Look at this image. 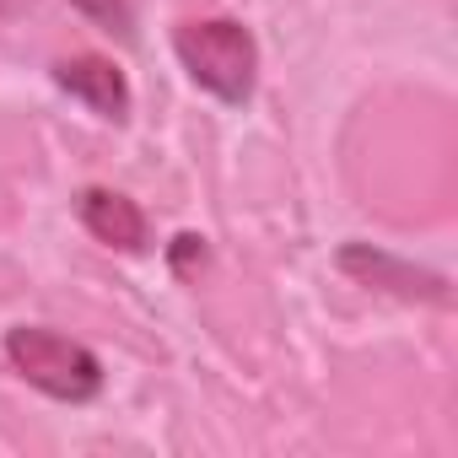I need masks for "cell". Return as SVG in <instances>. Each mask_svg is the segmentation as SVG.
Segmentation results:
<instances>
[{"label": "cell", "mask_w": 458, "mask_h": 458, "mask_svg": "<svg viewBox=\"0 0 458 458\" xmlns=\"http://www.w3.org/2000/svg\"><path fill=\"white\" fill-rule=\"evenodd\" d=\"M173 60L221 108H249L259 92V38L238 17H183L173 28Z\"/></svg>", "instance_id": "cell-1"}, {"label": "cell", "mask_w": 458, "mask_h": 458, "mask_svg": "<svg viewBox=\"0 0 458 458\" xmlns=\"http://www.w3.org/2000/svg\"><path fill=\"white\" fill-rule=\"evenodd\" d=\"M0 356L28 388H38L55 404H92L108 383L98 351L49 324H12L6 340H0Z\"/></svg>", "instance_id": "cell-2"}, {"label": "cell", "mask_w": 458, "mask_h": 458, "mask_svg": "<svg viewBox=\"0 0 458 458\" xmlns=\"http://www.w3.org/2000/svg\"><path fill=\"white\" fill-rule=\"evenodd\" d=\"M335 270L361 286V292H377V297H394V302H410V308H453V281L431 265H415L383 243H340L335 249Z\"/></svg>", "instance_id": "cell-3"}, {"label": "cell", "mask_w": 458, "mask_h": 458, "mask_svg": "<svg viewBox=\"0 0 458 458\" xmlns=\"http://www.w3.org/2000/svg\"><path fill=\"white\" fill-rule=\"evenodd\" d=\"M55 87L65 98H76L87 114H98L103 124H124L135 114V92H130V76L108 60V55H65L49 65Z\"/></svg>", "instance_id": "cell-4"}, {"label": "cell", "mask_w": 458, "mask_h": 458, "mask_svg": "<svg viewBox=\"0 0 458 458\" xmlns=\"http://www.w3.org/2000/svg\"><path fill=\"white\" fill-rule=\"evenodd\" d=\"M76 221L87 226V238L114 249V254H151V216L108 183H87L76 194Z\"/></svg>", "instance_id": "cell-5"}, {"label": "cell", "mask_w": 458, "mask_h": 458, "mask_svg": "<svg viewBox=\"0 0 458 458\" xmlns=\"http://www.w3.org/2000/svg\"><path fill=\"white\" fill-rule=\"evenodd\" d=\"M205 265H210V238H205V233H178V238L167 243V270H173V281H199Z\"/></svg>", "instance_id": "cell-6"}, {"label": "cell", "mask_w": 458, "mask_h": 458, "mask_svg": "<svg viewBox=\"0 0 458 458\" xmlns=\"http://www.w3.org/2000/svg\"><path fill=\"white\" fill-rule=\"evenodd\" d=\"M71 6H76L87 22H98L103 33H114V38H130V33H135V12H130V0H71Z\"/></svg>", "instance_id": "cell-7"}, {"label": "cell", "mask_w": 458, "mask_h": 458, "mask_svg": "<svg viewBox=\"0 0 458 458\" xmlns=\"http://www.w3.org/2000/svg\"><path fill=\"white\" fill-rule=\"evenodd\" d=\"M28 6H33V0H0V28H6L12 17H22Z\"/></svg>", "instance_id": "cell-8"}]
</instances>
